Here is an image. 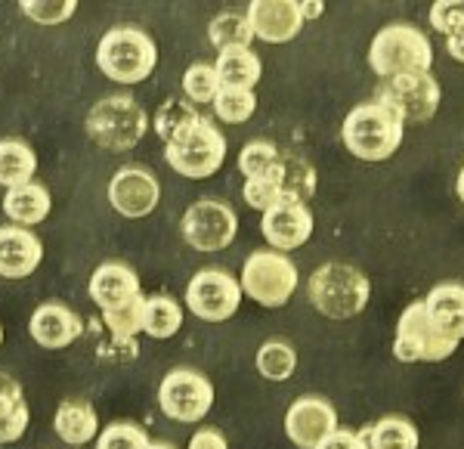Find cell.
I'll use <instances>...</instances> for the list:
<instances>
[{"label": "cell", "mask_w": 464, "mask_h": 449, "mask_svg": "<svg viewBox=\"0 0 464 449\" xmlns=\"http://www.w3.org/2000/svg\"><path fill=\"white\" fill-rule=\"evenodd\" d=\"M341 137L356 159L387 161L406 137V122L387 102H362L343 118Z\"/></svg>", "instance_id": "obj_1"}, {"label": "cell", "mask_w": 464, "mask_h": 449, "mask_svg": "<svg viewBox=\"0 0 464 449\" xmlns=\"http://www.w3.org/2000/svg\"><path fill=\"white\" fill-rule=\"evenodd\" d=\"M96 65L115 84H143L159 65V47L143 28L115 25L100 37Z\"/></svg>", "instance_id": "obj_2"}, {"label": "cell", "mask_w": 464, "mask_h": 449, "mask_svg": "<svg viewBox=\"0 0 464 449\" xmlns=\"http://www.w3.org/2000/svg\"><path fill=\"white\" fill-rule=\"evenodd\" d=\"M84 127L96 146L109 149V152H127L146 137L149 115L133 96L115 93L90 106Z\"/></svg>", "instance_id": "obj_3"}, {"label": "cell", "mask_w": 464, "mask_h": 449, "mask_svg": "<svg viewBox=\"0 0 464 449\" xmlns=\"http://www.w3.org/2000/svg\"><path fill=\"white\" fill-rule=\"evenodd\" d=\"M369 63L378 78H396V74L430 72L433 47L430 37L409 22H393L381 28L369 47Z\"/></svg>", "instance_id": "obj_4"}, {"label": "cell", "mask_w": 464, "mask_h": 449, "mask_svg": "<svg viewBox=\"0 0 464 449\" xmlns=\"http://www.w3.org/2000/svg\"><path fill=\"white\" fill-rule=\"evenodd\" d=\"M310 301L328 319H353L365 310L372 286L356 267L350 264H325L310 276Z\"/></svg>", "instance_id": "obj_5"}, {"label": "cell", "mask_w": 464, "mask_h": 449, "mask_svg": "<svg viewBox=\"0 0 464 449\" xmlns=\"http://www.w3.org/2000/svg\"><path fill=\"white\" fill-rule=\"evenodd\" d=\"M164 159L179 177L208 180L227 161V137L220 133V127H214V122L201 115L189 131L179 133L174 143H168Z\"/></svg>", "instance_id": "obj_6"}, {"label": "cell", "mask_w": 464, "mask_h": 449, "mask_svg": "<svg viewBox=\"0 0 464 449\" xmlns=\"http://www.w3.org/2000/svg\"><path fill=\"white\" fill-rule=\"evenodd\" d=\"M459 341L430 319L424 301H415L406 307V313L400 317L396 326V341H393V356L402 363H440V359L452 356Z\"/></svg>", "instance_id": "obj_7"}, {"label": "cell", "mask_w": 464, "mask_h": 449, "mask_svg": "<svg viewBox=\"0 0 464 449\" xmlns=\"http://www.w3.org/2000/svg\"><path fill=\"white\" fill-rule=\"evenodd\" d=\"M297 288V267L282 251H254L242 269V291L260 307H282Z\"/></svg>", "instance_id": "obj_8"}, {"label": "cell", "mask_w": 464, "mask_h": 449, "mask_svg": "<svg viewBox=\"0 0 464 449\" xmlns=\"http://www.w3.org/2000/svg\"><path fill=\"white\" fill-rule=\"evenodd\" d=\"M214 406V385L198 369H170L159 385V409L174 422L196 425Z\"/></svg>", "instance_id": "obj_9"}, {"label": "cell", "mask_w": 464, "mask_h": 449, "mask_svg": "<svg viewBox=\"0 0 464 449\" xmlns=\"http://www.w3.org/2000/svg\"><path fill=\"white\" fill-rule=\"evenodd\" d=\"M179 229H183V239L189 249H196L201 254H214L232 245V239L238 233V217L223 201L201 199L196 205L186 208Z\"/></svg>", "instance_id": "obj_10"}, {"label": "cell", "mask_w": 464, "mask_h": 449, "mask_svg": "<svg viewBox=\"0 0 464 449\" xmlns=\"http://www.w3.org/2000/svg\"><path fill=\"white\" fill-rule=\"evenodd\" d=\"M242 304V282H236L227 269H198L186 286V307L205 323H227Z\"/></svg>", "instance_id": "obj_11"}, {"label": "cell", "mask_w": 464, "mask_h": 449, "mask_svg": "<svg viewBox=\"0 0 464 449\" xmlns=\"http://www.w3.org/2000/svg\"><path fill=\"white\" fill-rule=\"evenodd\" d=\"M378 100L387 102L406 124H424L440 109V84L430 78V72L396 74L384 81Z\"/></svg>", "instance_id": "obj_12"}, {"label": "cell", "mask_w": 464, "mask_h": 449, "mask_svg": "<svg viewBox=\"0 0 464 449\" xmlns=\"http://www.w3.org/2000/svg\"><path fill=\"white\" fill-rule=\"evenodd\" d=\"M109 201L121 217L140 220V217H149L159 208L161 183L149 168L127 164V168H118L115 177L109 180Z\"/></svg>", "instance_id": "obj_13"}, {"label": "cell", "mask_w": 464, "mask_h": 449, "mask_svg": "<svg viewBox=\"0 0 464 449\" xmlns=\"http://www.w3.org/2000/svg\"><path fill=\"white\" fill-rule=\"evenodd\" d=\"M332 431H338V413L322 396H301L285 413V434L295 446L316 449Z\"/></svg>", "instance_id": "obj_14"}, {"label": "cell", "mask_w": 464, "mask_h": 449, "mask_svg": "<svg viewBox=\"0 0 464 449\" xmlns=\"http://www.w3.org/2000/svg\"><path fill=\"white\" fill-rule=\"evenodd\" d=\"M260 229H264V239L276 251H295L313 236V214L306 208V201L282 199L279 205L264 211Z\"/></svg>", "instance_id": "obj_15"}, {"label": "cell", "mask_w": 464, "mask_h": 449, "mask_svg": "<svg viewBox=\"0 0 464 449\" xmlns=\"http://www.w3.org/2000/svg\"><path fill=\"white\" fill-rule=\"evenodd\" d=\"M248 22L254 28V37H260V41L288 44L304 28L301 0H251Z\"/></svg>", "instance_id": "obj_16"}, {"label": "cell", "mask_w": 464, "mask_h": 449, "mask_svg": "<svg viewBox=\"0 0 464 449\" xmlns=\"http://www.w3.org/2000/svg\"><path fill=\"white\" fill-rule=\"evenodd\" d=\"M87 288H90L93 304L100 307L102 313L118 310V307L130 304L133 298L143 295V291H140V276L127 264H121V260H106V264L96 267Z\"/></svg>", "instance_id": "obj_17"}, {"label": "cell", "mask_w": 464, "mask_h": 449, "mask_svg": "<svg viewBox=\"0 0 464 449\" xmlns=\"http://www.w3.org/2000/svg\"><path fill=\"white\" fill-rule=\"evenodd\" d=\"M28 332H32L34 344H41V347L63 350V347H69V344H74V341L81 338V332H84V323H81V317L72 310V307L47 301V304H41L32 313Z\"/></svg>", "instance_id": "obj_18"}, {"label": "cell", "mask_w": 464, "mask_h": 449, "mask_svg": "<svg viewBox=\"0 0 464 449\" xmlns=\"http://www.w3.org/2000/svg\"><path fill=\"white\" fill-rule=\"evenodd\" d=\"M44 260V245L25 227H0V276L25 279Z\"/></svg>", "instance_id": "obj_19"}, {"label": "cell", "mask_w": 464, "mask_h": 449, "mask_svg": "<svg viewBox=\"0 0 464 449\" xmlns=\"http://www.w3.org/2000/svg\"><path fill=\"white\" fill-rule=\"evenodd\" d=\"M430 319L437 323L449 338L461 341L464 338V286L461 282H443V286L430 288V295L424 298Z\"/></svg>", "instance_id": "obj_20"}, {"label": "cell", "mask_w": 464, "mask_h": 449, "mask_svg": "<svg viewBox=\"0 0 464 449\" xmlns=\"http://www.w3.org/2000/svg\"><path fill=\"white\" fill-rule=\"evenodd\" d=\"M269 177L279 183L285 199L306 201L316 192V168L297 152H279V159L269 168Z\"/></svg>", "instance_id": "obj_21"}, {"label": "cell", "mask_w": 464, "mask_h": 449, "mask_svg": "<svg viewBox=\"0 0 464 449\" xmlns=\"http://www.w3.org/2000/svg\"><path fill=\"white\" fill-rule=\"evenodd\" d=\"M53 428L63 444L84 446L90 440L100 437V418H96V409L87 400H65L56 409Z\"/></svg>", "instance_id": "obj_22"}, {"label": "cell", "mask_w": 464, "mask_h": 449, "mask_svg": "<svg viewBox=\"0 0 464 449\" xmlns=\"http://www.w3.org/2000/svg\"><path fill=\"white\" fill-rule=\"evenodd\" d=\"M50 192L47 186L41 183H22V186H13V190H6L4 196V214L10 217L13 223H19V227H34V223H41L44 217L50 214Z\"/></svg>", "instance_id": "obj_23"}, {"label": "cell", "mask_w": 464, "mask_h": 449, "mask_svg": "<svg viewBox=\"0 0 464 449\" xmlns=\"http://www.w3.org/2000/svg\"><path fill=\"white\" fill-rule=\"evenodd\" d=\"M28 403L16 378L0 372V444H16L28 431Z\"/></svg>", "instance_id": "obj_24"}, {"label": "cell", "mask_w": 464, "mask_h": 449, "mask_svg": "<svg viewBox=\"0 0 464 449\" xmlns=\"http://www.w3.org/2000/svg\"><path fill=\"white\" fill-rule=\"evenodd\" d=\"M217 74H220L223 87H245L254 90L264 74V65H260L257 54H251V47H232V50H220L214 63Z\"/></svg>", "instance_id": "obj_25"}, {"label": "cell", "mask_w": 464, "mask_h": 449, "mask_svg": "<svg viewBox=\"0 0 464 449\" xmlns=\"http://www.w3.org/2000/svg\"><path fill=\"white\" fill-rule=\"evenodd\" d=\"M37 171L34 149L22 140H0V186L13 190V186L32 183Z\"/></svg>", "instance_id": "obj_26"}, {"label": "cell", "mask_w": 464, "mask_h": 449, "mask_svg": "<svg viewBox=\"0 0 464 449\" xmlns=\"http://www.w3.org/2000/svg\"><path fill=\"white\" fill-rule=\"evenodd\" d=\"M369 449H418V428L406 415H384L362 431Z\"/></svg>", "instance_id": "obj_27"}, {"label": "cell", "mask_w": 464, "mask_h": 449, "mask_svg": "<svg viewBox=\"0 0 464 449\" xmlns=\"http://www.w3.org/2000/svg\"><path fill=\"white\" fill-rule=\"evenodd\" d=\"M183 326V310L170 295H152L146 298V310H143V332L155 341H168L174 338Z\"/></svg>", "instance_id": "obj_28"}, {"label": "cell", "mask_w": 464, "mask_h": 449, "mask_svg": "<svg viewBox=\"0 0 464 449\" xmlns=\"http://www.w3.org/2000/svg\"><path fill=\"white\" fill-rule=\"evenodd\" d=\"M208 37H211V44L217 50L251 47L254 28L248 16H242V13H220V16H214L211 25H208Z\"/></svg>", "instance_id": "obj_29"}, {"label": "cell", "mask_w": 464, "mask_h": 449, "mask_svg": "<svg viewBox=\"0 0 464 449\" xmlns=\"http://www.w3.org/2000/svg\"><path fill=\"white\" fill-rule=\"evenodd\" d=\"M198 112H196V106L192 102H183V100H168L164 106L155 112V122H152V127H155V133L164 140V146L168 143H174V140L179 137V133H186L189 131L192 124L198 122Z\"/></svg>", "instance_id": "obj_30"}, {"label": "cell", "mask_w": 464, "mask_h": 449, "mask_svg": "<svg viewBox=\"0 0 464 449\" xmlns=\"http://www.w3.org/2000/svg\"><path fill=\"white\" fill-rule=\"evenodd\" d=\"M297 354L288 341H266L257 350V372L269 381H288L295 376Z\"/></svg>", "instance_id": "obj_31"}, {"label": "cell", "mask_w": 464, "mask_h": 449, "mask_svg": "<svg viewBox=\"0 0 464 449\" xmlns=\"http://www.w3.org/2000/svg\"><path fill=\"white\" fill-rule=\"evenodd\" d=\"M214 112L227 124H245L257 112V96L245 87H220V93L214 96Z\"/></svg>", "instance_id": "obj_32"}, {"label": "cell", "mask_w": 464, "mask_h": 449, "mask_svg": "<svg viewBox=\"0 0 464 449\" xmlns=\"http://www.w3.org/2000/svg\"><path fill=\"white\" fill-rule=\"evenodd\" d=\"M220 74H217L214 65L208 63H196L189 65L183 74V93L189 102H198V106H205V102H214V96L220 93Z\"/></svg>", "instance_id": "obj_33"}, {"label": "cell", "mask_w": 464, "mask_h": 449, "mask_svg": "<svg viewBox=\"0 0 464 449\" xmlns=\"http://www.w3.org/2000/svg\"><path fill=\"white\" fill-rule=\"evenodd\" d=\"M19 10L34 25H63L74 16L78 0H19Z\"/></svg>", "instance_id": "obj_34"}, {"label": "cell", "mask_w": 464, "mask_h": 449, "mask_svg": "<svg viewBox=\"0 0 464 449\" xmlns=\"http://www.w3.org/2000/svg\"><path fill=\"white\" fill-rule=\"evenodd\" d=\"M149 434L133 422H115L96 437V449H149Z\"/></svg>", "instance_id": "obj_35"}, {"label": "cell", "mask_w": 464, "mask_h": 449, "mask_svg": "<svg viewBox=\"0 0 464 449\" xmlns=\"http://www.w3.org/2000/svg\"><path fill=\"white\" fill-rule=\"evenodd\" d=\"M276 159H279V146L269 143V140H251V143H245L242 155H238V171L245 177H264L269 174Z\"/></svg>", "instance_id": "obj_36"}, {"label": "cell", "mask_w": 464, "mask_h": 449, "mask_svg": "<svg viewBox=\"0 0 464 449\" xmlns=\"http://www.w3.org/2000/svg\"><path fill=\"white\" fill-rule=\"evenodd\" d=\"M282 199L285 196H282L279 183H276L269 174L248 177V183H245V201H248L251 208H257V211H269V208L279 205Z\"/></svg>", "instance_id": "obj_37"}, {"label": "cell", "mask_w": 464, "mask_h": 449, "mask_svg": "<svg viewBox=\"0 0 464 449\" xmlns=\"http://www.w3.org/2000/svg\"><path fill=\"white\" fill-rule=\"evenodd\" d=\"M464 19V0H437L430 6V25L440 34H449Z\"/></svg>", "instance_id": "obj_38"}, {"label": "cell", "mask_w": 464, "mask_h": 449, "mask_svg": "<svg viewBox=\"0 0 464 449\" xmlns=\"http://www.w3.org/2000/svg\"><path fill=\"white\" fill-rule=\"evenodd\" d=\"M316 449H369V444H365V437H362V431H332L325 440L316 446Z\"/></svg>", "instance_id": "obj_39"}, {"label": "cell", "mask_w": 464, "mask_h": 449, "mask_svg": "<svg viewBox=\"0 0 464 449\" xmlns=\"http://www.w3.org/2000/svg\"><path fill=\"white\" fill-rule=\"evenodd\" d=\"M186 449H229V444H227V437H223L220 431L201 428V431H196V437L189 440V446H186Z\"/></svg>", "instance_id": "obj_40"}, {"label": "cell", "mask_w": 464, "mask_h": 449, "mask_svg": "<svg viewBox=\"0 0 464 449\" xmlns=\"http://www.w3.org/2000/svg\"><path fill=\"white\" fill-rule=\"evenodd\" d=\"M446 50H449V56H452V59L464 63V19L446 34Z\"/></svg>", "instance_id": "obj_41"}, {"label": "cell", "mask_w": 464, "mask_h": 449, "mask_svg": "<svg viewBox=\"0 0 464 449\" xmlns=\"http://www.w3.org/2000/svg\"><path fill=\"white\" fill-rule=\"evenodd\" d=\"M301 13H304V22L319 19L322 13H325V0H301Z\"/></svg>", "instance_id": "obj_42"}, {"label": "cell", "mask_w": 464, "mask_h": 449, "mask_svg": "<svg viewBox=\"0 0 464 449\" xmlns=\"http://www.w3.org/2000/svg\"><path fill=\"white\" fill-rule=\"evenodd\" d=\"M149 449H177L174 444H164V440H152V444H149Z\"/></svg>", "instance_id": "obj_43"}, {"label": "cell", "mask_w": 464, "mask_h": 449, "mask_svg": "<svg viewBox=\"0 0 464 449\" xmlns=\"http://www.w3.org/2000/svg\"><path fill=\"white\" fill-rule=\"evenodd\" d=\"M455 186H459V199L464 201V168H461V174H459V183H455Z\"/></svg>", "instance_id": "obj_44"}, {"label": "cell", "mask_w": 464, "mask_h": 449, "mask_svg": "<svg viewBox=\"0 0 464 449\" xmlns=\"http://www.w3.org/2000/svg\"><path fill=\"white\" fill-rule=\"evenodd\" d=\"M0 344H4V326H0Z\"/></svg>", "instance_id": "obj_45"}]
</instances>
